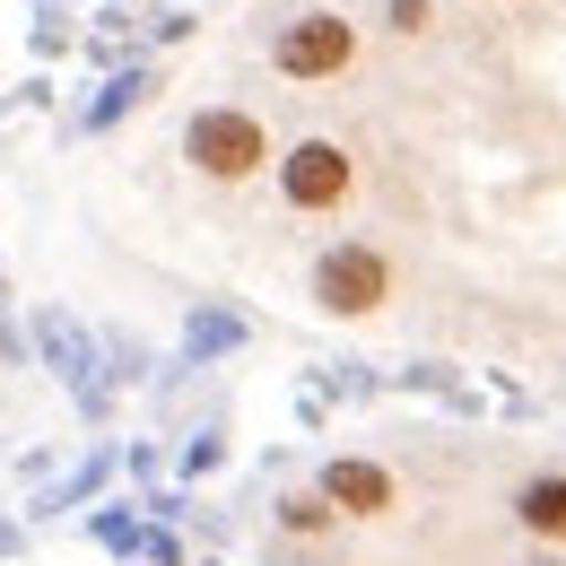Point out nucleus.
<instances>
[{
  "mask_svg": "<svg viewBox=\"0 0 566 566\" xmlns=\"http://www.w3.org/2000/svg\"><path fill=\"white\" fill-rule=\"evenodd\" d=\"M401 296V271H392V253L384 244H332V253H314V305L332 314V323H366V314H384Z\"/></svg>",
  "mask_w": 566,
  "mask_h": 566,
  "instance_id": "nucleus-1",
  "label": "nucleus"
},
{
  "mask_svg": "<svg viewBox=\"0 0 566 566\" xmlns=\"http://www.w3.org/2000/svg\"><path fill=\"white\" fill-rule=\"evenodd\" d=\"M184 157H192V175H210V184H253V175L271 166V132H262V114H244V105H201V114L184 123Z\"/></svg>",
  "mask_w": 566,
  "mask_h": 566,
  "instance_id": "nucleus-2",
  "label": "nucleus"
},
{
  "mask_svg": "<svg viewBox=\"0 0 566 566\" xmlns=\"http://www.w3.org/2000/svg\"><path fill=\"white\" fill-rule=\"evenodd\" d=\"M280 192H287V210H296V218L349 210V201H357V157L340 140H296L280 157Z\"/></svg>",
  "mask_w": 566,
  "mask_h": 566,
  "instance_id": "nucleus-3",
  "label": "nucleus"
},
{
  "mask_svg": "<svg viewBox=\"0 0 566 566\" xmlns=\"http://www.w3.org/2000/svg\"><path fill=\"white\" fill-rule=\"evenodd\" d=\"M357 62V27L340 9H305V18H287L280 44H271V71L280 78H340Z\"/></svg>",
  "mask_w": 566,
  "mask_h": 566,
  "instance_id": "nucleus-4",
  "label": "nucleus"
},
{
  "mask_svg": "<svg viewBox=\"0 0 566 566\" xmlns=\"http://www.w3.org/2000/svg\"><path fill=\"white\" fill-rule=\"evenodd\" d=\"M314 496H323L340 523H384V514L401 505V480H392L384 462H366V453H332L323 480H314Z\"/></svg>",
  "mask_w": 566,
  "mask_h": 566,
  "instance_id": "nucleus-5",
  "label": "nucleus"
},
{
  "mask_svg": "<svg viewBox=\"0 0 566 566\" xmlns=\"http://www.w3.org/2000/svg\"><path fill=\"white\" fill-rule=\"evenodd\" d=\"M514 523L541 541V549H566V471H532L514 489Z\"/></svg>",
  "mask_w": 566,
  "mask_h": 566,
  "instance_id": "nucleus-6",
  "label": "nucleus"
},
{
  "mask_svg": "<svg viewBox=\"0 0 566 566\" xmlns=\"http://www.w3.org/2000/svg\"><path fill=\"white\" fill-rule=\"evenodd\" d=\"M280 532H296V541L314 532V541H323V532H340V514H332L314 489H296V496H280Z\"/></svg>",
  "mask_w": 566,
  "mask_h": 566,
  "instance_id": "nucleus-7",
  "label": "nucleus"
},
{
  "mask_svg": "<svg viewBox=\"0 0 566 566\" xmlns=\"http://www.w3.org/2000/svg\"><path fill=\"white\" fill-rule=\"evenodd\" d=\"M384 27L392 35H427L436 27V0H384Z\"/></svg>",
  "mask_w": 566,
  "mask_h": 566,
  "instance_id": "nucleus-8",
  "label": "nucleus"
},
{
  "mask_svg": "<svg viewBox=\"0 0 566 566\" xmlns=\"http://www.w3.org/2000/svg\"><path fill=\"white\" fill-rule=\"evenodd\" d=\"M532 566H566V558H532Z\"/></svg>",
  "mask_w": 566,
  "mask_h": 566,
  "instance_id": "nucleus-9",
  "label": "nucleus"
}]
</instances>
